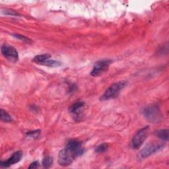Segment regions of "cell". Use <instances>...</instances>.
Here are the masks:
<instances>
[{
	"label": "cell",
	"instance_id": "15",
	"mask_svg": "<svg viewBox=\"0 0 169 169\" xmlns=\"http://www.w3.org/2000/svg\"><path fill=\"white\" fill-rule=\"evenodd\" d=\"M42 65L54 67H58V66H61V62H60L58 61H56V60H52L49 59L47 61H46L45 63H43Z\"/></svg>",
	"mask_w": 169,
	"mask_h": 169
},
{
	"label": "cell",
	"instance_id": "13",
	"mask_svg": "<svg viewBox=\"0 0 169 169\" xmlns=\"http://www.w3.org/2000/svg\"><path fill=\"white\" fill-rule=\"evenodd\" d=\"M0 118L2 121H4L5 122H11L13 120L11 116L7 112L5 111L4 110L2 109L1 112H0Z\"/></svg>",
	"mask_w": 169,
	"mask_h": 169
},
{
	"label": "cell",
	"instance_id": "19",
	"mask_svg": "<svg viewBox=\"0 0 169 169\" xmlns=\"http://www.w3.org/2000/svg\"><path fill=\"white\" fill-rule=\"evenodd\" d=\"M39 166V162L38 161H35V162H32V163L30 165V166H29V169L36 168H38Z\"/></svg>",
	"mask_w": 169,
	"mask_h": 169
},
{
	"label": "cell",
	"instance_id": "2",
	"mask_svg": "<svg viewBox=\"0 0 169 169\" xmlns=\"http://www.w3.org/2000/svg\"><path fill=\"white\" fill-rule=\"evenodd\" d=\"M143 114L147 120L151 123H159L162 119L161 110L156 104H150L145 106L143 110Z\"/></svg>",
	"mask_w": 169,
	"mask_h": 169
},
{
	"label": "cell",
	"instance_id": "4",
	"mask_svg": "<svg viewBox=\"0 0 169 169\" xmlns=\"http://www.w3.org/2000/svg\"><path fill=\"white\" fill-rule=\"evenodd\" d=\"M165 146V143L162 142L150 143L144 147L140 152L139 157L140 159H145L151 156V155L158 152L163 149Z\"/></svg>",
	"mask_w": 169,
	"mask_h": 169
},
{
	"label": "cell",
	"instance_id": "17",
	"mask_svg": "<svg viewBox=\"0 0 169 169\" xmlns=\"http://www.w3.org/2000/svg\"><path fill=\"white\" fill-rule=\"evenodd\" d=\"M13 36L15 37L16 39H19L24 42H31V40L29 39V38H27V37L24 36H23V35H21V34H13Z\"/></svg>",
	"mask_w": 169,
	"mask_h": 169
},
{
	"label": "cell",
	"instance_id": "14",
	"mask_svg": "<svg viewBox=\"0 0 169 169\" xmlns=\"http://www.w3.org/2000/svg\"><path fill=\"white\" fill-rule=\"evenodd\" d=\"M53 164V159L52 156L47 155L45 156L42 161V165L45 168H50Z\"/></svg>",
	"mask_w": 169,
	"mask_h": 169
},
{
	"label": "cell",
	"instance_id": "3",
	"mask_svg": "<svg viewBox=\"0 0 169 169\" xmlns=\"http://www.w3.org/2000/svg\"><path fill=\"white\" fill-rule=\"evenodd\" d=\"M149 127L145 126L137 131L130 143V146L132 149H137L141 147L145 142L149 133Z\"/></svg>",
	"mask_w": 169,
	"mask_h": 169
},
{
	"label": "cell",
	"instance_id": "16",
	"mask_svg": "<svg viewBox=\"0 0 169 169\" xmlns=\"http://www.w3.org/2000/svg\"><path fill=\"white\" fill-rule=\"evenodd\" d=\"M108 144L107 143H104L101 144V145H98L95 151L98 153H102L105 152L106 151H107V149H108Z\"/></svg>",
	"mask_w": 169,
	"mask_h": 169
},
{
	"label": "cell",
	"instance_id": "6",
	"mask_svg": "<svg viewBox=\"0 0 169 169\" xmlns=\"http://www.w3.org/2000/svg\"><path fill=\"white\" fill-rule=\"evenodd\" d=\"M112 63L110 60H104L97 61L94 66L91 72V75L93 77H98L101 76L104 72L108 70L109 66Z\"/></svg>",
	"mask_w": 169,
	"mask_h": 169
},
{
	"label": "cell",
	"instance_id": "8",
	"mask_svg": "<svg viewBox=\"0 0 169 169\" xmlns=\"http://www.w3.org/2000/svg\"><path fill=\"white\" fill-rule=\"evenodd\" d=\"M66 148L70 150L71 152L76 155V156L83 155L84 153V149L82 148V143L77 140L69 141Z\"/></svg>",
	"mask_w": 169,
	"mask_h": 169
},
{
	"label": "cell",
	"instance_id": "7",
	"mask_svg": "<svg viewBox=\"0 0 169 169\" xmlns=\"http://www.w3.org/2000/svg\"><path fill=\"white\" fill-rule=\"evenodd\" d=\"M2 53L5 58L11 61L16 62L18 59V54L17 50L8 45H4L2 46Z\"/></svg>",
	"mask_w": 169,
	"mask_h": 169
},
{
	"label": "cell",
	"instance_id": "5",
	"mask_svg": "<svg viewBox=\"0 0 169 169\" xmlns=\"http://www.w3.org/2000/svg\"><path fill=\"white\" fill-rule=\"evenodd\" d=\"M75 157H76V155L72 152H71L70 150H68L67 148H65L61 150L58 153V163L61 166H68L72 163Z\"/></svg>",
	"mask_w": 169,
	"mask_h": 169
},
{
	"label": "cell",
	"instance_id": "11",
	"mask_svg": "<svg viewBox=\"0 0 169 169\" xmlns=\"http://www.w3.org/2000/svg\"><path fill=\"white\" fill-rule=\"evenodd\" d=\"M155 135L158 138L167 141L168 140V129H160L155 132Z\"/></svg>",
	"mask_w": 169,
	"mask_h": 169
},
{
	"label": "cell",
	"instance_id": "12",
	"mask_svg": "<svg viewBox=\"0 0 169 169\" xmlns=\"http://www.w3.org/2000/svg\"><path fill=\"white\" fill-rule=\"evenodd\" d=\"M84 104H85V103L83 102H81V101L76 103L70 108V112H71V113H73V114H78L79 112V110L84 106Z\"/></svg>",
	"mask_w": 169,
	"mask_h": 169
},
{
	"label": "cell",
	"instance_id": "18",
	"mask_svg": "<svg viewBox=\"0 0 169 169\" xmlns=\"http://www.w3.org/2000/svg\"><path fill=\"white\" fill-rule=\"evenodd\" d=\"M40 134V130H34L32 131H29L27 133V135L29 137H37Z\"/></svg>",
	"mask_w": 169,
	"mask_h": 169
},
{
	"label": "cell",
	"instance_id": "9",
	"mask_svg": "<svg viewBox=\"0 0 169 169\" xmlns=\"http://www.w3.org/2000/svg\"><path fill=\"white\" fill-rule=\"evenodd\" d=\"M23 157V153L21 151H18L15 152L10 158L5 161H2L0 162V165L3 168H7L10 166L11 165H13L14 164L17 163L19 162Z\"/></svg>",
	"mask_w": 169,
	"mask_h": 169
},
{
	"label": "cell",
	"instance_id": "20",
	"mask_svg": "<svg viewBox=\"0 0 169 169\" xmlns=\"http://www.w3.org/2000/svg\"><path fill=\"white\" fill-rule=\"evenodd\" d=\"M5 15H17V13L14 12L13 11H11V10H5Z\"/></svg>",
	"mask_w": 169,
	"mask_h": 169
},
{
	"label": "cell",
	"instance_id": "10",
	"mask_svg": "<svg viewBox=\"0 0 169 169\" xmlns=\"http://www.w3.org/2000/svg\"><path fill=\"white\" fill-rule=\"evenodd\" d=\"M50 58V54H41V55L35 56L33 59V61H34L35 63H37L39 64H42Z\"/></svg>",
	"mask_w": 169,
	"mask_h": 169
},
{
	"label": "cell",
	"instance_id": "1",
	"mask_svg": "<svg viewBox=\"0 0 169 169\" xmlns=\"http://www.w3.org/2000/svg\"><path fill=\"white\" fill-rule=\"evenodd\" d=\"M128 85V81H120L114 84L111 85L106 90L102 97L100 98V101H106L108 100L114 99L118 97L120 92L125 87Z\"/></svg>",
	"mask_w": 169,
	"mask_h": 169
}]
</instances>
